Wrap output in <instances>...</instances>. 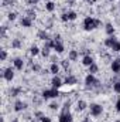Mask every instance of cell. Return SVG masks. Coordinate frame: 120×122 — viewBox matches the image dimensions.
Returning a JSON list of instances; mask_svg holds the SVG:
<instances>
[{
  "instance_id": "1",
  "label": "cell",
  "mask_w": 120,
  "mask_h": 122,
  "mask_svg": "<svg viewBox=\"0 0 120 122\" xmlns=\"http://www.w3.org/2000/svg\"><path fill=\"white\" fill-rule=\"evenodd\" d=\"M100 24H102V21L97 20V19H93V17H86V19L83 20V29L86 31L95 30V29H97Z\"/></svg>"
},
{
  "instance_id": "2",
  "label": "cell",
  "mask_w": 120,
  "mask_h": 122,
  "mask_svg": "<svg viewBox=\"0 0 120 122\" xmlns=\"http://www.w3.org/2000/svg\"><path fill=\"white\" fill-rule=\"evenodd\" d=\"M69 108H71V104H69V102H65V104H64V108H62V112H61V115H60L58 122H72V114H71Z\"/></svg>"
},
{
  "instance_id": "3",
  "label": "cell",
  "mask_w": 120,
  "mask_h": 122,
  "mask_svg": "<svg viewBox=\"0 0 120 122\" xmlns=\"http://www.w3.org/2000/svg\"><path fill=\"white\" fill-rule=\"evenodd\" d=\"M60 95V91L57 88H51V90H45L42 91V98L44 99H51V98H57Z\"/></svg>"
},
{
  "instance_id": "4",
  "label": "cell",
  "mask_w": 120,
  "mask_h": 122,
  "mask_svg": "<svg viewBox=\"0 0 120 122\" xmlns=\"http://www.w3.org/2000/svg\"><path fill=\"white\" fill-rule=\"evenodd\" d=\"M85 84H86V88H92V87H95V85H97L99 84V80L93 75V74H88L86 75V78H85Z\"/></svg>"
},
{
  "instance_id": "5",
  "label": "cell",
  "mask_w": 120,
  "mask_h": 122,
  "mask_svg": "<svg viewBox=\"0 0 120 122\" xmlns=\"http://www.w3.org/2000/svg\"><path fill=\"white\" fill-rule=\"evenodd\" d=\"M102 112H103L102 105H99V104H92L90 105V115L92 117H99V115H102Z\"/></svg>"
},
{
  "instance_id": "6",
  "label": "cell",
  "mask_w": 120,
  "mask_h": 122,
  "mask_svg": "<svg viewBox=\"0 0 120 122\" xmlns=\"http://www.w3.org/2000/svg\"><path fill=\"white\" fill-rule=\"evenodd\" d=\"M3 78L6 80V81H13V78H14V70L11 68V67H9V68H6L4 70V72H3Z\"/></svg>"
},
{
  "instance_id": "7",
  "label": "cell",
  "mask_w": 120,
  "mask_h": 122,
  "mask_svg": "<svg viewBox=\"0 0 120 122\" xmlns=\"http://www.w3.org/2000/svg\"><path fill=\"white\" fill-rule=\"evenodd\" d=\"M27 108V104L26 102H23V101H20V99H17L16 102H14V111L16 112H21V111H24Z\"/></svg>"
},
{
  "instance_id": "8",
  "label": "cell",
  "mask_w": 120,
  "mask_h": 122,
  "mask_svg": "<svg viewBox=\"0 0 120 122\" xmlns=\"http://www.w3.org/2000/svg\"><path fill=\"white\" fill-rule=\"evenodd\" d=\"M62 84H64V82H62V80H61L58 75H55V77L52 78V81H51V85H52V88H57V90L62 87Z\"/></svg>"
},
{
  "instance_id": "9",
  "label": "cell",
  "mask_w": 120,
  "mask_h": 122,
  "mask_svg": "<svg viewBox=\"0 0 120 122\" xmlns=\"http://www.w3.org/2000/svg\"><path fill=\"white\" fill-rule=\"evenodd\" d=\"M55 41V46H54V51L57 53V54H61V53H64V44L61 43V40H54Z\"/></svg>"
},
{
  "instance_id": "10",
  "label": "cell",
  "mask_w": 120,
  "mask_h": 122,
  "mask_svg": "<svg viewBox=\"0 0 120 122\" xmlns=\"http://www.w3.org/2000/svg\"><path fill=\"white\" fill-rule=\"evenodd\" d=\"M20 24H21L23 27H31V24H32V19L28 17V16H26V17H23V19L20 20Z\"/></svg>"
},
{
  "instance_id": "11",
  "label": "cell",
  "mask_w": 120,
  "mask_h": 122,
  "mask_svg": "<svg viewBox=\"0 0 120 122\" xmlns=\"http://www.w3.org/2000/svg\"><path fill=\"white\" fill-rule=\"evenodd\" d=\"M112 71L115 72V74H119L120 72V58H117V60H113V62H112Z\"/></svg>"
},
{
  "instance_id": "12",
  "label": "cell",
  "mask_w": 120,
  "mask_h": 122,
  "mask_svg": "<svg viewBox=\"0 0 120 122\" xmlns=\"http://www.w3.org/2000/svg\"><path fill=\"white\" fill-rule=\"evenodd\" d=\"M64 82H65L66 85H75V84L78 82V80H76L75 75H66V78H65Z\"/></svg>"
},
{
  "instance_id": "13",
  "label": "cell",
  "mask_w": 120,
  "mask_h": 122,
  "mask_svg": "<svg viewBox=\"0 0 120 122\" xmlns=\"http://www.w3.org/2000/svg\"><path fill=\"white\" fill-rule=\"evenodd\" d=\"M37 37H38L40 40H44V41H47V40H51V38H50V34H48L45 30H40L38 33H37Z\"/></svg>"
},
{
  "instance_id": "14",
  "label": "cell",
  "mask_w": 120,
  "mask_h": 122,
  "mask_svg": "<svg viewBox=\"0 0 120 122\" xmlns=\"http://www.w3.org/2000/svg\"><path fill=\"white\" fill-rule=\"evenodd\" d=\"M116 41H117V38H116L115 36H109V37L106 38V41H105V46L109 47V48H112V46H113Z\"/></svg>"
},
{
  "instance_id": "15",
  "label": "cell",
  "mask_w": 120,
  "mask_h": 122,
  "mask_svg": "<svg viewBox=\"0 0 120 122\" xmlns=\"http://www.w3.org/2000/svg\"><path fill=\"white\" fill-rule=\"evenodd\" d=\"M78 57H79V53H78L76 50H71V51L68 53V60L69 61H76Z\"/></svg>"
},
{
  "instance_id": "16",
  "label": "cell",
  "mask_w": 120,
  "mask_h": 122,
  "mask_svg": "<svg viewBox=\"0 0 120 122\" xmlns=\"http://www.w3.org/2000/svg\"><path fill=\"white\" fill-rule=\"evenodd\" d=\"M13 62H14V67H16L17 70L21 71V70L24 68V61H23V58H18V57H17V58H14Z\"/></svg>"
},
{
  "instance_id": "17",
  "label": "cell",
  "mask_w": 120,
  "mask_h": 122,
  "mask_svg": "<svg viewBox=\"0 0 120 122\" xmlns=\"http://www.w3.org/2000/svg\"><path fill=\"white\" fill-rule=\"evenodd\" d=\"M93 62H95V61H93V58H92L90 56H85V57L82 58V64H83L85 67H90Z\"/></svg>"
},
{
  "instance_id": "18",
  "label": "cell",
  "mask_w": 120,
  "mask_h": 122,
  "mask_svg": "<svg viewBox=\"0 0 120 122\" xmlns=\"http://www.w3.org/2000/svg\"><path fill=\"white\" fill-rule=\"evenodd\" d=\"M55 3L52 1V0H48V1H45V10L47 11H54L55 10Z\"/></svg>"
},
{
  "instance_id": "19",
  "label": "cell",
  "mask_w": 120,
  "mask_h": 122,
  "mask_svg": "<svg viewBox=\"0 0 120 122\" xmlns=\"http://www.w3.org/2000/svg\"><path fill=\"white\" fill-rule=\"evenodd\" d=\"M50 71H51V74L58 75V72H60V65H58L57 62H52V64H51V67H50Z\"/></svg>"
},
{
  "instance_id": "20",
  "label": "cell",
  "mask_w": 120,
  "mask_h": 122,
  "mask_svg": "<svg viewBox=\"0 0 120 122\" xmlns=\"http://www.w3.org/2000/svg\"><path fill=\"white\" fill-rule=\"evenodd\" d=\"M86 107H88V104H86L83 99H79V101L76 102V109H78V111H83V109H86Z\"/></svg>"
},
{
  "instance_id": "21",
  "label": "cell",
  "mask_w": 120,
  "mask_h": 122,
  "mask_svg": "<svg viewBox=\"0 0 120 122\" xmlns=\"http://www.w3.org/2000/svg\"><path fill=\"white\" fill-rule=\"evenodd\" d=\"M105 30H106V33H107V36H115V27H113L112 23H107L106 27H105Z\"/></svg>"
},
{
  "instance_id": "22",
  "label": "cell",
  "mask_w": 120,
  "mask_h": 122,
  "mask_svg": "<svg viewBox=\"0 0 120 122\" xmlns=\"http://www.w3.org/2000/svg\"><path fill=\"white\" fill-rule=\"evenodd\" d=\"M40 53H41V50H40V48H38L37 46H32V47L30 48V54L32 56V57H35V56H38Z\"/></svg>"
},
{
  "instance_id": "23",
  "label": "cell",
  "mask_w": 120,
  "mask_h": 122,
  "mask_svg": "<svg viewBox=\"0 0 120 122\" xmlns=\"http://www.w3.org/2000/svg\"><path fill=\"white\" fill-rule=\"evenodd\" d=\"M88 68H89V74H93V75H95V74H96V72L99 71V67H97V65H96L95 62H93V64H92L90 67H88Z\"/></svg>"
},
{
  "instance_id": "24",
  "label": "cell",
  "mask_w": 120,
  "mask_h": 122,
  "mask_svg": "<svg viewBox=\"0 0 120 122\" xmlns=\"http://www.w3.org/2000/svg\"><path fill=\"white\" fill-rule=\"evenodd\" d=\"M68 17H69V21H74V20H76L78 14H76V11H74V10H69V11H68Z\"/></svg>"
},
{
  "instance_id": "25",
  "label": "cell",
  "mask_w": 120,
  "mask_h": 122,
  "mask_svg": "<svg viewBox=\"0 0 120 122\" xmlns=\"http://www.w3.org/2000/svg\"><path fill=\"white\" fill-rule=\"evenodd\" d=\"M20 47H21V41L18 38H14L11 41V48H20Z\"/></svg>"
},
{
  "instance_id": "26",
  "label": "cell",
  "mask_w": 120,
  "mask_h": 122,
  "mask_svg": "<svg viewBox=\"0 0 120 122\" xmlns=\"http://www.w3.org/2000/svg\"><path fill=\"white\" fill-rule=\"evenodd\" d=\"M54 46H55V41L54 40H47L45 44H44V47H47V48H54Z\"/></svg>"
},
{
  "instance_id": "27",
  "label": "cell",
  "mask_w": 120,
  "mask_h": 122,
  "mask_svg": "<svg viewBox=\"0 0 120 122\" xmlns=\"http://www.w3.org/2000/svg\"><path fill=\"white\" fill-rule=\"evenodd\" d=\"M41 56H42V57H45V58H48V57H50V48L44 47V48L41 50Z\"/></svg>"
},
{
  "instance_id": "28",
  "label": "cell",
  "mask_w": 120,
  "mask_h": 122,
  "mask_svg": "<svg viewBox=\"0 0 120 122\" xmlns=\"http://www.w3.org/2000/svg\"><path fill=\"white\" fill-rule=\"evenodd\" d=\"M20 91H21V88H20V87H17V88H11L10 94H11V97H17V95L20 94Z\"/></svg>"
},
{
  "instance_id": "29",
  "label": "cell",
  "mask_w": 120,
  "mask_h": 122,
  "mask_svg": "<svg viewBox=\"0 0 120 122\" xmlns=\"http://www.w3.org/2000/svg\"><path fill=\"white\" fill-rule=\"evenodd\" d=\"M112 50H113V51H117V53H120V41H119V40H117V41L112 46Z\"/></svg>"
},
{
  "instance_id": "30",
  "label": "cell",
  "mask_w": 120,
  "mask_h": 122,
  "mask_svg": "<svg viewBox=\"0 0 120 122\" xmlns=\"http://www.w3.org/2000/svg\"><path fill=\"white\" fill-rule=\"evenodd\" d=\"M6 58H7V51L3 48V50H0V60H1V61H6Z\"/></svg>"
},
{
  "instance_id": "31",
  "label": "cell",
  "mask_w": 120,
  "mask_h": 122,
  "mask_svg": "<svg viewBox=\"0 0 120 122\" xmlns=\"http://www.w3.org/2000/svg\"><path fill=\"white\" fill-rule=\"evenodd\" d=\"M61 64H62L64 70H66V71H68V68H69V60H62V61H61Z\"/></svg>"
},
{
  "instance_id": "32",
  "label": "cell",
  "mask_w": 120,
  "mask_h": 122,
  "mask_svg": "<svg viewBox=\"0 0 120 122\" xmlns=\"http://www.w3.org/2000/svg\"><path fill=\"white\" fill-rule=\"evenodd\" d=\"M113 91L116 94H120V82H115L113 84Z\"/></svg>"
},
{
  "instance_id": "33",
  "label": "cell",
  "mask_w": 120,
  "mask_h": 122,
  "mask_svg": "<svg viewBox=\"0 0 120 122\" xmlns=\"http://www.w3.org/2000/svg\"><path fill=\"white\" fill-rule=\"evenodd\" d=\"M61 20H62L64 23H68V21H69V17H68V13H62V14H61Z\"/></svg>"
},
{
  "instance_id": "34",
  "label": "cell",
  "mask_w": 120,
  "mask_h": 122,
  "mask_svg": "<svg viewBox=\"0 0 120 122\" xmlns=\"http://www.w3.org/2000/svg\"><path fill=\"white\" fill-rule=\"evenodd\" d=\"M31 68H32V71H34V72H38V71H41V65H40V64H34Z\"/></svg>"
},
{
  "instance_id": "35",
  "label": "cell",
  "mask_w": 120,
  "mask_h": 122,
  "mask_svg": "<svg viewBox=\"0 0 120 122\" xmlns=\"http://www.w3.org/2000/svg\"><path fill=\"white\" fill-rule=\"evenodd\" d=\"M50 108H51L52 111H57V109L60 108V105H58L57 102H51V104H50Z\"/></svg>"
},
{
  "instance_id": "36",
  "label": "cell",
  "mask_w": 120,
  "mask_h": 122,
  "mask_svg": "<svg viewBox=\"0 0 120 122\" xmlns=\"http://www.w3.org/2000/svg\"><path fill=\"white\" fill-rule=\"evenodd\" d=\"M34 117H35L37 119H41V118L44 117V114H42L41 111H37V112H34Z\"/></svg>"
},
{
  "instance_id": "37",
  "label": "cell",
  "mask_w": 120,
  "mask_h": 122,
  "mask_svg": "<svg viewBox=\"0 0 120 122\" xmlns=\"http://www.w3.org/2000/svg\"><path fill=\"white\" fill-rule=\"evenodd\" d=\"M16 17H17V13H14V11L13 13H9V20L13 21V20H16Z\"/></svg>"
},
{
  "instance_id": "38",
  "label": "cell",
  "mask_w": 120,
  "mask_h": 122,
  "mask_svg": "<svg viewBox=\"0 0 120 122\" xmlns=\"http://www.w3.org/2000/svg\"><path fill=\"white\" fill-rule=\"evenodd\" d=\"M13 1H14V0H1L3 6H9V4H11V6H13Z\"/></svg>"
},
{
  "instance_id": "39",
  "label": "cell",
  "mask_w": 120,
  "mask_h": 122,
  "mask_svg": "<svg viewBox=\"0 0 120 122\" xmlns=\"http://www.w3.org/2000/svg\"><path fill=\"white\" fill-rule=\"evenodd\" d=\"M40 121H41V122H52V121H51V118H50V117H45V115H44V117H42V118H41Z\"/></svg>"
},
{
  "instance_id": "40",
  "label": "cell",
  "mask_w": 120,
  "mask_h": 122,
  "mask_svg": "<svg viewBox=\"0 0 120 122\" xmlns=\"http://www.w3.org/2000/svg\"><path fill=\"white\" fill-rule=\"evenodd\" d=\"M27 1H28V4H30V6H34V4H37L40 0H27Z\"/></svg>"
},
{
  "instance_id": "41",
  "label": "cell",
  "mask_w": 120,
  "mask_h": 122,
  "mask_svg": "<svg viewBox=\"0 0 120 122\" xmlns=\"http://www.w3.org/2000/svg\"><path fill=\"white\" fill-rule=\"evenodd\" d=\"M116 111H117V112H120V98L116 101Z\"/></svg>"
},
{
  "instance_id": "42",
  "label": "cell",
  "mask_w": 120,
  "mask_h": 122,
  "mask_svg": "<svg viewBox=\"0 0 120 122\" xmlns=\"http://www.w3.org/2000/svg\"><path fill=\"white\" fill-rule=\"evenodd\" d=\"M31 122H41V121H40V119H37V118H34V119H32Z\"/></svg>"
},
{
  "instance_id": "43",
  "label": "cell",
  "mask_w": 120,
  "mask_h": 122,
  "mask_svg": "<svg viewBox=\"0 0 120 122\" xmlns=\"http://www.w3.org/2000/svg\"><path fill=\"white\" fill-rule=\"evenodd\" d=\"M68 1H69V4H74V1H75V0H68Z\"/></svg>"
},
{
  "instance_id": "44",
  "label": "cell",
  "mask_w": 120,
  "mask_h": 122,
  "mask_svg": "<svg viewBox=\"0 0 120 122\" xmlns=\"http://www.w3.org/2000/svg\"><path fill=\"white\" fill-rule=\"evenodd\" d=\"M11 122H20V121H18L17 118H14V119H13V121H11Z\"/></svg>"
},
{
  "instance_id": "45",
  "label": "cell",
  "mask_w": 120,
  "mask_h": 122,
  "mask_svg": "<svg viewBox=\"0 0 120 122\" xmlns=\"http://www.w3.org/2000/svg\"><path fill=\"white\" fill-rule=\"evenodd\" d=\"M82 122H90V121H89V119H88V118H85V119H83V121H82Z\"/></svg>"
},
{
  "instance_id": "46",
  "label": "cell",
  "mask_w": 120,
  "mask_h": 122,
  "mask_svg": "<svg viewBox=\"0 0 120 122\" xmlns=\"http://www.w3.org/2000/svg\"><path fill=\"white\" fill-rule=\"evenodd\" d=\"M116 122H120V119H117V121H116Z\"/></svg>"
},
{
  "instance_id": "47",
  "label": "cell",
  "mask_w": 120,
  "mask_h": 122,
  "mask_svg": "<svg viewBox=\"0 0 120 122\" xmlns=\"http://www.w3.org/2000/svg\"><path fill=\"white\" fill-rule=\"evenodd\" d=\"M109 1H115V0H109Z\"/></svg>"
},
{
  "instance_id": "48",
  "label": "cell",
  "mask_w": 120,
  "mask_h": 122,
  "mask_svg": "<svg viewBox=\"0 0 120 122\" xmlns=\"http://www.w3.org/2000/svg\"><path fill=\"white\" fill-rule=\"evenodd\" d=\"M88 1H89V0H88Z\"/></svg>"
},
{
  "instance_id": "49",
  "label": "cell",
  "mask_w": 120,
  "mask_h": 122,
  "mask_svg": "<svg viewBox=\"0 0 120 122\" xmlns=\"http://www.w3.org/2000/svg\"><path fill=\"white\" fill-rule=\"evenodd\" d=\"M119 10H120V9H119Z\"/></svg>"
}]
</instances>
